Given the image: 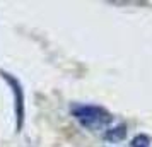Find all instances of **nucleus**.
<instances>
[{"instance_id": "nucleus-1", "label": "nucleus", "mask_w": 152, "mask_h": 147, "mask_svg": "<svg viewBox=\"0 0 152 147\" xmlns=\"http://www.w3.org/2000/svg\"><path fill=\"white\" fill-rule=\"evenodd\" d=\"M70 113L74 115V118L87 130H104L113 123V115L103 106H94V105H72Z\"/></svg>"}, {"instance_id": "nucleus-2", "label": "nucleus", "mask_w": 152, "mask_h": 147, "mask_svg": "<svg viewBox=\"0 0 152 147\" xmlns=\"http://www.w3.org/2000/svg\"><path fill=\"white\" fill-rule=\"evenodd\" d=\"M2 79L12 87V94H14V103H15V118H17V132H21L22 128V121H24V89H22L19 79L14 77L12 74L0 70Z\"/></svg>"}, {"instance_id": "nucleus-3", "label": "nucleus", "mask_w": 152, "mask_h": 147, "mask_svg": "<svg viewBox=\"0 0 152 147\" xmlns=\"http://www.w3.org/2000/svg\"><path fill=\"white\" fill-rule=\"evenodd\" d=\"M125 133H126V127H125V125H120V127H116V128H111V130H108V132L104 133V139L116 142V140H121V139H123Z\"/></svg>"}, {"instance_id": "nucleus-4", "label": "nucleus", "mask_w": 152, "mask_h": 147, "mask_svg": "<svg viewBox=\"0 0 152 147\" xmlns=\"http://www.w3.org/2000/svg\"><path fill=\"white\" fill-rule=\"evenodd\" d=\"M151 146H152L151 137H147V135H144V133L137 135L135 139L132 140V147H151Z\"/></svg>"}]
</instances>
